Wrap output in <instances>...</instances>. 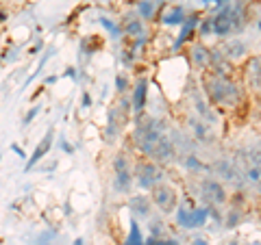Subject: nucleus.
<instances>
[{
	"label": "nucleus",
	"instance_id": "4c0bfd02",
	"mask_svg": "<svg viewBox=\"0 0 261 245\" xmlns=\"http://www.w3.org/2000/svg\"><path fill=\"white\" fill-rule=\"evenodd\" d=\"M7 18H9V15H7V11H0V24H3Z\"/></svg>",
	"mask_w": 261,
	"mask_h": 245
},
{
	"label": "nucleus",
	"instance_id": "6e6552de",
	"mask_svg": "<svg viewBox=\"0 0 261 245\" xmlns=\"http://www.w3.org/2000/svg\"><path fill=\"white\" fill-rule=\"evenodd\" d=\"M148 78L146 76H140L135 80V85L130 87V113L133 115H142L146 113V107H148Z\"/></svg>",
	"mask_w": 261,
	"mask_h": 245
},
{
	"label": "nucleus",
	"instance_id": "72a5a7b5",
	"mask_svg": "<svg viewBox=\"0 0 261 245\" xmlns=\"http://www.w3.org/2000/svg\"><path fill=\"white\" fill-rule=\"evenodd\" d=\"M192 245H209V243H207V239H202V236H196L192 241Z\"/></svg>",
	"mask_w": 261,
	"mask_h": 245
},
{
	"label": "nucleus",
	"instance_id": "4468645a",
	"mask_svg": "<svg viewBox=\"0 0 261 245\" xmlns=\"http://www.w3.org/2000/svg\"><path fill=\"white\" fill-rule=\"evenodd\" d=\"M187 18V11L183 5H170L159 13V22L163 26H181Z\"/></svg>",
	"mask_w": 261,
	"mask_h": 245
},
{
	"label": "nucleus",
	"instance_id": "f03ea898",
	"mask_svg": "<svg viewBox=\"0 0 261 245\" xmlns=\"http://www.w3.org/2000/svg\"><path fill=\"white\" fill-rule=\"evenodd\" d=\"M176 226L181 230H196V228H205L209 222V206H196L190 200L178 202L174 210Z\"/></svg>",
	"mask_w": 261,
	"mask_h": 245
},
{
	"label": "nucleus",
	"instance_id": "5701e85b",
	"mask_svg": "<svg viewBox=\"0 0 261 245\" xmlns=\"http://www.w3.org/2000/svg\"><path fill=\"white\" fill-rule=\"evenodd\" d=\"M98 24H100V26L111 35V39H116V42H120V39L124 37L122 35V28H120V22L107 18V15H98Z\"/></svg>",
	"mask_w": 261,
	"mask_h": 245
},
{
	"label": "nucleus",
	"instance_id": "a19ab883",
	"mask_svg": "<svg viewBox=\"0 0 261 245\" xmlns=\"http://www.w3.org/2000/svg\"><path fill=\"white\" fill-rule=\"evenodd\" d=\"M154 3H161V0H154Z\"/></svg>",
	"mask_w": 261,
	"mask_h": 245
},
{
	"label": "nucleus",
	"instance_id": "39448f33",
	"mask_svg": "<svg viewBox=\"0 0 261 245\" xmlns=\"http://www.w3.org/2000/svg\"><path fill=\"white\" fill-rule=\"evenodd\" d=\"M150 202H152V208H157L159 213L166 217V215H172L174 210H176V206H178V191L174 189L170 182H159L154 189H150Z\"/></svg>",
	"mask_w": 261,
	"mask_h": 245
},
{
	"label": "nucleus",
	"instance_id": "cd10ccee",
	"mask_svg": "<svg viewBox=\"0 0 261 245\" xmlns=\"http://www.w3.org/2000/svg\"><path fill=\"white\" fill-rule=\"evenodd\" d=\"M113 85H116L118 94H124L126 89H130V80L126 78V74H116V78H113Z\"/></svg>",
	"mask_w": 261,
	"mask_h": 245
},
{
	"label": "nucleus",
	"instance_id": "f257e3e1",
	"mask_svg": "<svg viewBox=\"0 0 261 245\" xmlns=\"http://www.w3.org/2000/svg\"><path fill=\"white\" fill-rule=\"evenodd\" d=\"M200 83L211 107L238 109L244 102V87L240 83H235V78H220V76H214L211 72H205Z\"/></svg>",
	"mask_w": 261,
	"mask_h": 245
},
{
	"label": "nucleus",
	"instance_id": "20e7f679",
	"mask_svg": "<svg viewBox=\"0 0 261 245\" xmlns=\"http://www.w3.org/2000/svg\"><path fill=\"white\" fill-rule=\"evenodd\" d=\"M111 169H113V180H111L113 191L120 195H130V189H133V161L124 152H118L111 161Z\"/></svg>",
	"mask_w": 261,
	"mask_h": 245
},
{
	"label": "nucleus",
	"instance_id": "f8f14e48",
	"mask_svg": "<svg viewBox=\"0 0 261 245\" xmlns=\"http://www.w3.org/2000/svg\"><path fill=\"white\" fill-rule=\"evenodd\" d=\"M128 213L133 215V219H148L152 215V202L146 193H133L128 198Z\"/></svg>",
	"mask_w": 261,
	"mask_h": 245
},
{
	"label": "nucleus",
	"instance_id": "e433bc0d",
	"mask_svg": "<svg viewBox=\"0 0 261 245\" xmlns=\"http://www.w3.org/2000/svg\"><path fill=\"white\" fill-rule=\"evenodd\" d=\"M42 46H44L42 42H37L35 46H33V48H31V54H35V52H37V50H39V48H42Z\"/></svg>",
	"mask_w": 261,
	"mask_h": 245
},
{
	"label": "nucleus",
	"instance_id": "1a4fd4ad",
	"mask_svg": "<svg viewBox=\"0 0 261 245\" xmlns=\"http://www.w3.org/2000/svg\"><path fill=\"white\" fill-rule=\"evenodd\" d=\"M148 159H150L152 163H157V165H170V163L176 161V150H174L172 141H170L168 133H163V135L159 137V141H157V145L152 148V152H150Z\"/></svg>",
	"mask_w": 261,
	"mask_h": 245
},
{
	"label": "nucleus",
	"instance_id": "ddd939ff",
	"mask_svg": "<svg viewBox=\"0 0 261 245\" xmlns=\"http://www.w3.org/2000/svg\"><path fill=\"white\" fill-rule=\"evenodd\" d=\"M53 137H55V130L53 128H48V133H46V137L39 141V145L35 148V152L31 154V159L27 161V165H24V171H31V169H35L37 167V163H42L44 161V157L48 152H50V148H53Z\"/></svg>",
	"mask_w": 261,
	"mask_h": 245
},
{
	"label": "nucleus",
	"instance_id": "0eeeda50",
	"mask_svg": "<svg viewBox=\"0 0 261 245\" xmlns=\"http://www.w3.org/2000/svg\"><path fill=\"white\" fill-rule=\"evenodd\" d=\"M211 35L218 37V39H226L235 35V28H233V7L231 3L220 7L216 11V15H211Z\"/></svg>",
	"mask_w": 261,
	"mask_h": 245
},
{
	"label": "nucleus",
	"instance_id": "4be33fe9",
	"mask_svg": "<svg viewBox=\"0 0 261 245\" xmlns=\"http://www.w3.org/2000/svg\"><path fill=\"white\" fill-rule=\"evenodd\" d=\"M242 219H244V210L240 206H231L222 215V226L226 228V230H233V228H238L242 224Z\"/></svg>",
	"mask_w": 261,
	"mask_h": 245
},
{
	"label": "nucleus",
	"instance_id": "f3484780",
	"mask_svg": "<svg viewBox=\"0 0 261 245\" xmlns=\"http://www.w3.org/2000/svg\"><path fill=\"white\" fill-rule=\"evenodd\" d=\"M120 28H122V35L124 37H140V35H146V24L137 18V15H128L126 20H122L120 24Z\"/></svg>",
	"mask_w": 261,
	"mask_h": 245
},
{
	"label": "nucleus",
	"instance_id": "79ce46f5",
	"mask_svg": "<svg viewBox=\"0 0 261 245\" xmlns=\"http://www.w3.org/2000/svg\"><path fill=\"white\" fill-rule=\"evenodd\" d=\"M0 161H3V157H0Z\"/></svg>",
	"mask_w": 261,
	"mask_h": 245
},
{
	"label": "nucleus",
	"instance_id": "c85d7f7f",
	"mask_svg": "<svg viewBox=\"0 0 261 245\" xmlns=\"http://www.w3.org/2000/svg\"><path fill=\"white\" fill-rule=\"evenodd\" d=\"M39 111H42L39 107H33V109L27 113V117H24V121H22V124H24V126H31V124H33V119H35V117L39 115Z\"/></svg>",
	"mask_w": 261,
	"mask_h": 245
},
{
	"label": "nucleus",
	"instance_id": "7c9ffc66",
	"mask_svg": "<svg viewBox=\"0 0 261 245\" xmlns=\"http://www.w3.org/2000/svg\"><path fill=\"white\" fill-rule=\"evenodd\" d=\"M59 148H61V150H63L65 154H72V152H74V148H72V145H70L68 141H65V139H63V137L59 139Z\"/></svg>",
	"mask_w": 261,
	"mask_h": 245
},
{
	"label": "nucleus",
	"instance_id": "a878e982",
	"mask_svg": "<svg viewBox=\"0 0 261 245\" xmlns=\"http://www.w3.org/2000/svg\"><path fill=\"white\" fill-rule=\"evenodd\" d=\"M118 130H120V124L116 119V111H109L107 128H105V139H107V143H113V139L118 137Z\"/></svg>",
	"mask_w": 261,
	"mask_h": 245
},
{
	"label": "nucleus",
	"instance_id": "7ed1b4c3",
	"mask_svg": "<svg viewBox=\"0 0 261 245\" xmlns=\"http://www.w3.org/2000/svg\"><path fill=\"white\" fill-rule=\"evenodd\" d=\"M163 180H166V171L150 159H140L133 163V185H137L142 191H150Z\"/></svg>",
	"mask_w": 261,
	"mask_h": 245
},
{
	"label": "nucleus",
	"instance_id": "6ab92c4d",
	"mask_svg": "<svg viewBox=\"0 0 261 245\" xmlns=\"http://www.w3.org/2000/svg\"><path fill=\"white\" fill-rule=\"evenodd\" d=\"M181 161V165L185 171H192V174H200V171H209V165L202 159H198L196 154H183V157H178Z\"/></svg>",
	"mask_w": 261,
	"mask_h": 245
},
{
	"label": "nucleus",
	"instance_id": "c9c22d12",
	"mask_svg": "<svg viewBox=\"0 0 261 245\" xmlns=\"http://www.w3.org/2000/svg\"><path fill=\"white\" fill-rule=\"evenodd\" d=\"M57 78H59V76H48V78L44 80V87H46V85H53V83H57Z\"/></svg>",
	"mask_w": 261,
	"mask_h": 245
},
{
	"label": "nucleus",
	"instance_id": "dca6fc26",
	"mask_svg": "<svg viewBox=\"0 0 261 245\" xmlns=\"http://www.w3.org/2000/svg\"><path fill=\"white\" fill-rule=\"evenodd\" d=\"M259 68H261L259 56L257 54L248 56L246 59V85H248L250 91H255V94H259V78H261Z\"/></svg>",
	"mask_w": 261,
	"mask_h": 245
},
{
	"label": "nucleus",
	"instance_id": "473e14b6",
	"mask_svg": "<svg viewBox=\"0 0 261 245\" xmlns=\"http://www.w3.org/2000/svg\"><path fill=\"white\" fill-rule=\"evenodd\" d=\"M11 150H13L15 154H18V157H20V159H27V154H24V150L20 148V145H11Z\"/></svg>",
	"mask_w": 261,
	"mask_h": 245
},
{
	"label": "nucleus",
	"instance_id": "c756f323",
	"mask_svg": "<svg viewBox=\"0 0 261 245\" xmlns=\"http://www.w3.org/2000/svg\"><path fill=\"white\" fill-rule=\"evenodd\" d=\"M122 54H124V56H122V61H124V65H126V68H130V65H133V61H135V52H133V50H128V48H126V50L122 52Z\"/></svg>",
	"mask_w": 261,
	"mask_h": 245
},
{
	"label": "nucleus",
	"instance_id": "2f4dec72",
	"mask_svg": "<svg viewBox=\"0 0 261 245\" xmlns=\"http://www.w3.org/2000/svg\"><path fill=\"white\" fill-rule=\"evenodd\" d=\"M83 107H85V109H89V107H92V96H89L87 91L83 94Z\"/></svg>",
	"mask_w": 261,
	"mask_h": 245
},
{
	"label": "nucleus",
	"instance_id": "f704fd0d",
	"mask_svg": "<svg viewBox=\"0 0 261 245\" xmlns=\"http://www.w3.org/2000/svg\"><path fill=\"white\" fill-rule=\"evenodd\" d=\"M63 76H70V78H76V70L74 68H68V70H65V74Z\"/></svg>",
	"mask_w": 261,
	"mask_h": 245
},
{
	"label": "nucleus",
	"instance_id": "a211bd4d",
	"mask_svg": "<svg viewBox=\"0 0 261 245\" xmlns=\"http://www.w3.org/2000/svg\"><path fill=\"white\" fill-rule=\"evenodd\" d=\"M194 111H196V117L198 119H202L205 124H214V121L218 119L216 117V111H214V107H211L209 102H205L202 98L196 94L194 96Z\"/></svg>",
	"mask_w": 261,
	"mask_h": 245
},
{
	"label": "nucleus",
	"instance_id": "bb28decb",
	"mask_svg": "<svg viewBox=\"0 0 261 245\" xmlns=\"http://www.w3.org/2000/svg\"><path fill=\"white\" fill-rule=\"evenodd\" d=\"M144 245H181L178 239H172V236H148L144 239Z\"/></svg>",
	"mask_w": 261,
	"mask_h": 245
},
{
	"label": "nucleus",
	"instance_id": "9b49d317",
	"mask_svg": "<svg viewBox=\"0 0 261 245\" xmlns=\"http://www.w3.org/2000/svg\"><path fill=\"white\" fill-rule=\"evenodd\" d=\"M220 52H222V56L226 61L238 63L248 54V44L244 42L242 37H231V39H226V42L220 46Z\"/></svg>",
	"mask_w": 261,
	"mask_h": 245
},
{
	"label": "nucleus",
	"instance_id": "9d476101",
	"mask_svg": "<svg viewBox=\"0 0 261 245\" xmlns=\"http://www.w3.org/2000/svg\"><path fill=\"white\" fill-rule=\"evenodd\" d=\"M198 22H200V13H187L185 22L181 24V33L176 35L174 44H172V52H178L183 46H187L196 37V28H198Z\"/></svg>",
	"mask_w": 261,
	"mask_h": 245
},
{
	"label": "nucleus",
	"instance_id": "ea45409f",
	"mask_svg": "<svg viewBox=\"0 0 261 245\" xmlns=\"http://www.w3.org/2000/svg\"><path fill=\"white\" fill-rule=\"evenodd\" d=\"M39 245H53V243H39Z\"/></svg>",
	"mask_w": 261,
	"mask_h": 245
},
{
	"label": "nucleus",
	"instance_id": "2eb2a0df",
	"mask_svg": "<svg viewBox=\"0 0 261 245\" xmlns=\"http://www.w3.org/2000/svg\"><path fill=\"white\" fill-rule=\"evenodd\" d=\"M190 59L196 70H209V48L200 42H194L190 48Z\"/></svg>",
	"mask_w": 261,
	"mask_h": 245
},
{
	"label": "nucleus",
	"instance_id": "b1692460",
	"mask_svg": "<svg viewBox=\"0 0 261 245\" xmlns=\"http://www.w3.org/2000/svg\"><path fill=\"white\" fill-rule=\"evenodd\" d=\"M124 245H144V234H142V228L140 222L130 217V224H128V234H126V241Z\"/></svg>",
	"mask_w": 261,
	"mask_h": 245
},
{
	"label": "nucleus",
	"instance_id": "393cba45",
	"mask_svg": "<svg viewBox=\"0 0 261 245\" xmlns=\"http://www.w3.org/2000/svg\"><path fill=\"white\" fill-rule=\"evenodd\" d=\"M148 236H166V222H163V217H154L150 215L148 219Z\"/></svg>",
	"mask_w": 261,
	"mask_h": 245
},
{
	"label": "nucleus",
	"instance_id": "412c9836",
	"mask_svg": "<svg viewBox=\"0 0 261 245\" xmlns=\"http://www.w3.org/2000/svg\"><path fill=\"white\" fill-rule=\"evenodd\" d=\"M137 18L142 22H152L157 18V3L154 0H137Z\"/></svg>",
	"mask_w": 261,
	"mask_h": 245
},
{
	"label": "nucleus",
	"instance_id": "58836bf2",
	"mask_svg": "<svg viewBox=\"0 0 261 245\" xmlns=\"http://www.w3.org/2000/svg\"><path fill=\"white\" fill-rule=\"evenodd\" d=\"M246 245H259V241H255V243H246Z\"/></svg>",
	"mask_w": 261,
	"mask_h": 245
},
{
	"label": "nucleus",
	"instance_id": "423d86ee",
	"mask_svg": "<svg viewBox=\"0 0 261 245\" xmlns=\"http://www.w3.org/2000/svg\"><path fill=\"white\" fill-rule=\"evenodd\" d=\"M198 198L202 200V206H224L228 202V193L224 182H220L218 178L205 176L198 182Z\"/></svg>",
	"mask_w": 261,
	"mask_h": 245
},
{
	"label": "nucleus",
	"instance_id": "aec40b11",
	"mask_svg": "<svg viewBox=\"0 0 261 245\" xmlns=\"http://www.w3.org/2000/svg\"><path fill=\"white\" fill-rule=\"evenodd\" d=\"M187 121H190V128H192V133H194V141L207 143V139H209V124H205V121L198 119L196 115H192Z\"/></svg>",
	"mask_w": 261,
	"mask_h": 245
}]
</instances>
